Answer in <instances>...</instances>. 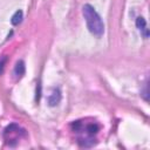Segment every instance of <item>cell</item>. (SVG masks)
I'll use <instances>...</instances> for the list:
<instances>
[{"mask_svg": "<svg viewBox=\"0 0 150 150\" xmlns=\"http://www.w3.org/2000/svg\"><path fill=\"white\" fill-rule=\"evenodd\" d=\"M23 135H25V130L21 129V128H20L18 124H15V123L9 124V125L5 129V131H4V138H5V141H6L9 145H14Z\"/></svg>", "mask_w": 150, "mask_h": 150, "instance_id": "cell-2", "label": "cell"}, {"mask_svg": "<svg viewBox=\"0 0 150 150\" xmlns=\"http://www.w3.org/2000/svg\"><path fill=\"white\" fill-rule=\"evenodd\" d=\"M82 14L84 16V20H86L89 32L93 35L101 38L104 34V23H103L101 16L98 15V13L96 12V9L91 5L87 4L82 7Z\"/></svg>", "mask_w": 150, "mask_h": 150, "instance_id": "cell-1", "label": "cell"}, {"mask_svg": "<svg viewBox=\"0 0 150 150\" xmlns=\"http://www.w3.org/2000/svg\"><path fill=\"white\" fill-rule=\"evenodd\" d=\"M47 101H48V104H49L50 107L57 105V104L60 103V101H61V93H60V90H59L57 88H54V89L52 90V93L48 95Z\"/></svg>", "mask_w": 150, "mask_h": 150, "instance_id": "cell-3", "label": "cell"}, {"mask_svg": "<svg viewBox=\"0 0 150 150\" xmlns=\"http://www.w3.org/2000/svg\"><path fill=\"white\" fill-rule=\"evenodd\" d=\"M25 70H26V67H25V62L23 61H18L15 67H14V75L16 79H21L23 75H25Z\"/></svg>", "mask_w": 150, "mask_h": 150, "instance_id": "cell-5", "label": "cell"}, {"mask_svg": "<svg viewBox=\"0 0 150 150\" xmlns=\"http://www.w3.org/2000/svg\"><path fill=\"white\" fill-rule=\"evenodd\" d=\"M136 27L138 28V30L141 32V34L143 35V38H148L149 36V29L146 28V22L144 20V18L142 16H138L136 19Z\"/></svg>", "mask_w": 150, "mask_h": 150, "instance_id": "cell-4", "label": "cell"}, {"mask_svg": "<svg viewBox=\"0 0 150 150\" xmlns=\"http://www.w3.org/2000/svg\"><path fill=\"white\" fill-rule=\"evenodd\" d=\"M5 61H6V57H2L1 60H0V74L2 73V70H4V67H5Z\"/></svg>", "mask_w": 150, "mask_h": 150, "instance_id": "cell-7", "label": "cell"}, {"mask_svg": "<svg viewBox=\"0 0 150 150\" xmlns=\"http://www.w3.org/2000/svg\"><path fill=\"white\" fill-rule=\"evenodd\" d=\"M22 18H23V13H22V11H21V9L16 11V12L13 14L12 19H11V22H12V25H14V26L19 25V23L22 21Z\"/></svg>", "mask_w": 150, "mask_h": 150, "instance_id": "cell-6", "label": "cell"}]
</instances>
